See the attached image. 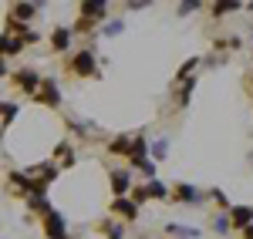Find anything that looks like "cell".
I'll return each instance as SVG.
<instances>
[{"label":"cell","instance_id":"obj_1","mask_svg":"<svg viewBox=\"0 0 253 239\" xmlns=\"http://www.w3.org/2000/svg\"><path fill=\"white\" fill-rule=\"evenodd\" d=\"M68 71L75 78H101L98 71V58H95V47H78L71 58H68Z\"/></svg>","mask_w":253,"mask_h":239},{"label":"cell","instance_id":"obj_2","mask_svg":"<svg viewBox=\"0 0 253 239\" xmlns=\"http://www.w3.org/2000/svg\"><path fill=\"white\" fill-rule=\"evenodd\" d=\"M10 81H14V88H17V91H24L27 98H34V95L41 91V81H44V78H41L34 68H20V71L10 74Z\"/></svg>","mask_w":253,"mask_h":239},{"label":"cell","instance_id":"obj_3","mask_svg":"<svg viewBox=\"0 0 253 239\" xmlns=\"http://www.w3.org/2000/svg\"><path fill=\"white\" fill-rule=\"evenodd\" d=\"M24 172H27V175H31V179H34V182L41 185V189L47 192V185H51V182H54V179L61 175V165H58L54 159H51V162H41V165H27Z\"/></svg>","mask_w":253,"mask_h":239},{"label":"cell","instance_id":"obj_4","mask_svg":"<svg viewBox=\"0 0 253 239\" xmlns=\"http://www.w3.org/2000/svg\"><path fill=\"white\" fill-rule=\"evenodd\" d=\"M41 226H44V236L47 239H71L68 226H64V216H61L58 209H47V212L41 216Z\"/></svg>","mask_w":253,"mask_h":239},{"label":"cell","instance_id":"obj_5","mask_svg":"<svg viewBox=\"0 0 253 239\" xmlns=\"http://www.w3.org/2000/svg\"><path fill=\"white\" fill-rule=\"evenodd\" d=\"M108 185H112V196L115 199H125V196H132L135 179H132L128 169H115V172H108Z\"/></svg>","mask_w":253,"mask_h":239},{"label":"cell","instance_id":"obj_6","mask_svg":"<svg viewBox=\"0 0 253 239\" xmlns=\"http://www.w3.org/2000/svg\"><path fill=\"white\" fill-rule=\"evenodd\" d=\"M34 101H38V104H44V108H61V88H58V81L54 78H44L41 81V91L38 95H34Z\"/></svg>","mask_w":253,"mask_h":239},{"label":"cell","instance_id":"obj_7","mask_svg":"<svg viewBox=\"0 0 253 239\" xmlns=\"http://www.w3.org/2000/svg\"><path fill=\"white\" fill-rule=\"evenodd\" d=\"M169 199H172L175 205H199V202H203V192H199L196 185H189V182H179L172 192H169Z\"/></svg>","mask_w":253,"mask_h":239},{"label":"cell","instance_id":"obj_8","mask_svg":"<svg viewBox=\"0 0 253 239\" xmlns=\"http://www.w3.org/2000/svg\"><path fill=\"white\" fill-rule=\"evenodd\" d=\"M78 17H81V20H91V24H98V20L108 17V3H105V0H81Z\"/></svg>","mask_w":253,"mask_h":239},{"label":"cell","instance_id":"obj_9","mask_svg":"<svg viewBox=\"0 0 253 239\" xmlns=\"http://www.w3.org/2000/svg\"><path fill=\"white\" fill-rule=\"evenodd\" d=\"M34 17H38V3H10V10H7V20H14V24H31Z\"/></svg>","mask_w":253,"mask_h":239},{"label":"cell","instance_id":"obj_10","mask_svg":"<svg viewBox=\"0 0 253 239\" xmlns=\"http://www.w3.org/2000/svg\"><path fill=\"white\" fill-rule=\"evenodd\" d=\"M108 212H115V216H122V219H128V222H135V219H138V205L128 199V196H125V199H112Z\"/></svg>","mask_w":253,"mask_h":239},{"label":"cell","instance_id":"obj_11","mask_svg":"<svg viewBox=\"0 0 253 239\" xmlns=\"http://www.w3.org/2000/svg\"><path fill=\"white\" fill-rule=\"evenodd\" d=\"M71 37H75L71 27H54V31H51V51H54V54H64V51L71 47Z\"/></svg>","mask_w":253,"mask_h":239},{"label":"cell","instance_id":"obj_12","mask_svg":"<svg viewBox=\"0 0 253 239\" xmlns=\"http://www.w3.org/2000/svg\"><path fill=\"white\" fill-rule=\"evenodd\" d=\"M54 159L61 162V169H71V165H75V145H71V141H58V145H54Z\"/></svg>","mask_w":253,"mask_h":239},{"label":"cell","instance_id":"obj_13","mask_svg":"<svg viewBox=\"0 0 253 239\" xmlns=\"http://www.w3.org/2000/svg\"><path fill=\"white\" fill-rule=\"evenodd\" d=\"M128 152H132V135H128V132L108 138V155H125V159H128Z\"/></svg>","mask_w":253,"mask_h":239},{"label":"cell","instance_id":"obj_14","mask_svg":"<svg viewBox=\"0 0 253 239\" xmlns=\"http://www.w3.org/2000/svg\"><path fill=\"white\" fill-rule=\"evenodd\" d=\"M20 115V108H17V101H0V132H7L10 128V121Z\"/></svg>","mask_w":253,"mask_h":239},{"label":"cell","instance_id":"obj_15","mask_svg":"<svg viewBox=\"0 0 253 239\" xmlns=\"http://www.w3.org/2000/svg\"><path fill=\"white\" fill-rule=\"evenodd\" d=\"M230 222H233L236 229H247L253 222V209H247V205H233L230 209Z\"/></svg>","mask_w":253,"mask_h":239},{"label":"cell","instance_id":"obj_16","mask_svg":"<svg viewBox=\"0 0 253 239\" xmlns=\"http://www.w3.org/2000/svg\"><path fill=\"white\" fill-rule=\"evenodd\" d=\"M24 51V44H20L17 37H10V34H0V58H14V54H20Z\"/></svg>","mask_w":253,"mask_h":239},{"label":"cell","instance_id":"obj_17","mask_svg":"<svg viewBox=\"0 0 253 239\" xmlns=\"http://www.w3.org/2000/svg\"><path fill=\"white\" fill-rule=\"evenodd\" d=\"M138 159H149V141H145L142 132L132 135V152H128V162H138Z\"/></svg>","mask_w":253,"mask_h":239},{"label":"cell","instance_id":"obj_18","mask_svg":"<svg viewBox=\"0 0 253 239\" xmlns=\"http://www.w3.org/2000/svg\"><path fill=\"white\" fill-rule=\"evenodd\" d=\"M166 233L175 236V239H199V236H203L196 226H179V222H169V226H166Z\"/></svg>","mask_w":253,"mask_h":239},{"label":"cell","instance_id":"obj_19","mask_svg":"<svg viewBox=\"0 0 253 239\" xmlns=\"http://www.w3.org/2000/svg\"><path fill=\"white\" fill-rule=\"evenodd\" d=\"M98 233L105 239H125V229L118 226V222H112V219H101L98 222Z\"/></svg>","mask_w":253,"mask_h":239},{"label":"cell","instance_id":"obj_20","mask_svg":"<svg viewBox=\"0 0 253 239\" xmlns=\"http://www.w3.org/2000/svg\"><path fill=\"white\" fill-rule=\"evenodd\" d=\"M193 91H196V78L182 81V84H179V95H175V108H186L189 98H193Z\"/></svg>","mask_w":253,"mask_h":239},{"label":"cell","instance_id":"obj_21","mask_svg":"<svg viewBox=\"0 0 253 239\" xmlns=\"http://www.w3.org/2000/svg\"><path fill=\"white\" fill-rule=\"evenodd\" d=\"M145 196H149V199H169V189L159 179H149L145 182Z\"/></svg>","mask_w":253,"mask_h":239},{"label":"cell","instance_id":"obj_22","mask_svg":"<svg viewBox=\"0 0 253 239\" xmlns=\"http://www.w3.org/2000/svg\"><path fill=\"white\" fill-rule=\"evenodd\" d=\"M196 68H199V58L182 61V64H179V71H175V81H179V84H182V81H189V78H193V71H196Z\"/></svg>","mask_w":253,"mask_h":239},{"label":"cell","instance_id":"obj_23","mask_svg":"<svg viewBox=\"0 0 253 239\" xmlns=\"http://www.w3.org/2000/svg\"><path fill=\"white\" fill-rule=\"evenodd\" d=\"M24 202H27V209H31V212H38V216H44V212L51 209L47 196H31V199H24Z\"/></svg>","mask_w":253,"mask_h":239},{"label":"cell","instance_id":"obj_24","mask_svg":"<svg viewBox=\"0 0 253 239\" xmlns=\"http://www.w3.org/2000/svg\"><path fill=\"white\" fill-rule=\"evenodd\" d=\"M68 128H71L75 135H81V138H91V135H95L91 121H68Z\"/></svg>","mask_w":253,"mask_h":239},{"label":"cell","instance_id":"obj_25","mask_svg":"<svg viewBox=\"0 0 253 239\" xmlns=\"http://www.w3.org/2000/svg\"><path fill=\"white\" fill-rule=\"evenodd\" d=\"M210 10H213V17H223V14H236L240 3H236V0H226V3H213Z\"/></svg>","mask_w":253,"mask_h":239},{"label":"cell","instance_id":"obj_26","mask_svg":"<svg viewBox=\"0 0 253 239\" xmlns=\"http://www.w3.org/2000/svg\"><path fill=\"white\" fill-rule=\"evenodd\" d=\"M132 169H135V172H145L149 179L156 175V165H152V162H149V159H138V162H132Z\"/></svg>","mask_w":253,"mask_h":239},{"label":"cell","instance_id":"obj_27","mask_svg":"<svg viewBox=\"0 0 253 239\" xmlns=\"http://www.w3.org/2000/svg\"><path fill=\"white\" fill-rule=\"evenodd\" d=\"M91 31H95V24H91V20H75V27H71V34H91Z\"/></svg>","mask_w":253,"mask_h":239},{"label":"cell","instance_id":"obj_28","mask_svg":"<svg viewBox=\"0 0 253 239\" xmlns=\"http://www.w3.org/2000/svg\"><path fill=\"white\" fill-rule=\"evenodd\" d=\"M166 148H169V141L162 138V141H152L149 145V155H156V159H166Z\"/></svg>","mask_w":253,"mask_h":239},{"label":"cell","instance_id":"obj_29","mask_svg":"<svg viewBox=\"0 0 253 239\" xmlns=\"http://www.w3.org/2000/svg\"><path fill=\"white\" fill-rule=\"evenodd\" d=\"M213 229H216V233H230V229H233L230 216H216V219H213Z\"/></svg>","mask_w":253,"mask_h":239},{"label":"cell","instance_id":"obj_30","mask_svg":"<svg viewBox=\"0 0 253 239\" xmlns=\"http://www.w3.org/2000/svg\"><path fill=\"white\" fill-rule=\"evenodd\" d=\"M122 31H125V20H108V24H105V34H108V37H115Z\"/></svg>","mask_w":253,"mask_h":239},{"label":"cell","instance_id":"obj_31","mask_svg":"<svg viewBox=\"0 0 253 239\" xmlns=\"http://www.w3.org/2000/svg\"><path fill=\"white\" fill-rule=\"evenodd\" d=\"M128 199L135 202V205H142V202H149V196H145V185H135V189H132V196H128Z\"/></svg>","mask_w":253,"mask_h":239},{"label":"cell","instance_id":"obj_32","mask_svg":"<svg viewBox=\"0 0 253 239\" xmlns=\"http://www.w3.org/2000/svg\"><path fill=\"white\" fill-rule=\"evenodd\" d=\"M210 196H213V202H219V209H233V205H230V202H226V196H223V192H219V189H213V192H210Z\"/></svg>","mask_w":253,"mask_h":239},{"label":"cell","instance_id":"obj_33","mask_svg":"<svg viewBox=\"0 0 253 239\" xmlns=\"http://www.w3.org/2000/svg\"><path fill=\"white\" fill-rule=\"evenodd\" d=\"M199 10V0H186V3H179V14H193Z\"/></svg>","mask_w":253,"mask_h":239},{"label":"cell","instance_id":"obj_34","mask_svg":"<svg viewBox=\"0 0 253 239\" xmlns=\"http://www.w3.org/2000/svg\"><path fill=\"white\" fill-rule=\"evenodd\" d=\"M243 239H253V222L247 226V229H243Z\"/></svg>","mask_w":253,"mask_h":239},{"label":"cell","instance_id":"obj_35","mask_svg":"<svg viewBox=\"0 0 253 239\" xmlns=\"http://www.w3.org/2000/svg\"><path fill=\"white\" fill-rule=\"evenodd\" d=\"M0 78H7V61L0 58Z\"/></svg>","mask_w":253,"mask_h":239},{"label":"cell","instance_id":"obj_36","mask_svg":"<svg viewBox=\"0 0 253 239\" xmlns=\"http://www.w3.org/2000/svg\"><path fill=\"white\" fill-rule=\"evenodd\" d=\"M250 88H253V78H250Z\"/></svg>","mask_w":253,"mask_h":239}]
</instances>
